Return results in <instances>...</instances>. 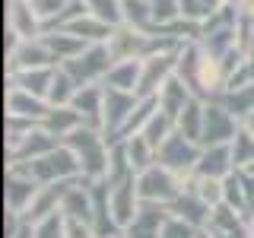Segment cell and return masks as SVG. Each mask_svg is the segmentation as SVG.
<instances>
[{"label":"cell","instance_id":"cell-1","mask_svg":"<svg viewBox=\"0 0 254 238\" xmlns=\"http://www.w3.org/2000/svg\"><path fill=\"white\" fill-rule=\"evenodd\" d=\"M137 187H140L143 197H149V200H156V197H159V200H169V197H178V194H181V187H178V181H175L172 169H165V165L149 169V172L137 181Z\"/></svg>","mask_w":254,"mask_h":238},{"label":"cell","instance_id":"cell-2","mask_svg":"<svg viewBox=\"0 0 254 238\" xmlns=\"http://www.w3.org/2000/svg\"><path fill=\"white\" fill-rule=\"evenodd\" d=\"M175 10H178V6H175V0H162V3H153V19H159V22H165V19H172L175 16Z\"/></svg>","mask_w":254,"mask_h":238},{"label":"cell","instance_id":"cell-3","mask_svg":"<svg viewBox=\"0 0 254 238\" xmlns=\"http://www.w3.org/2000/svg\"><path fill=\"white\" fill-rule=\"evenodd\" d=\"M67 238H92V232H89V226H83L79 219H70L67 222V232H64Z\"/></svg>","mask_w":254,"mask_h":238},{"label":"cell","instance_id":"cell-4","mask_svg":"<svg viewBox=\"0 0 254 238\" xmlns=\"http://www.w3.org/2000/svg\"><path fill=\"white\" fill-rule=\"evenodd\" d=\"M162 238H190V229L181 226V222H165Z\"/></svg>","mask_w":254,"mask_h":238},{"label":"cell","instance_id":"cell-5","mask_svg":"<svg viewBox=\"0 0 254 238\" xmlns=\"http://www.w3.org/2000/svg\"><path fill=\"white\" fill-rule=\"evenodd\" d=\"M242 10H248V13H254V0H242Z\"/></svg>","mask_w":254,"mask_h":238}]
</instances>
